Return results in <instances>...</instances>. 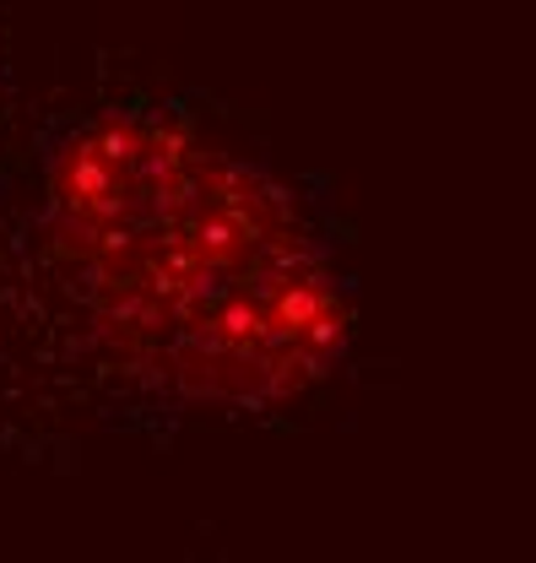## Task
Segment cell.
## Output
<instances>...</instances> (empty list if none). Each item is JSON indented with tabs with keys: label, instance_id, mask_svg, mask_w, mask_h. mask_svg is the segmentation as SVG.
Segmentation results:
<instances>
[{
	"label": "cell",
	"instance_id": "1",
	"mask_svg": "<svg viewBox=\"0 0 536 563\" xmlns=\"http://www.w3.org/2000/svg\"><path fill=\"white\" fill-rule=\"evenodd\" d=\"M28 277L61 347L168 407H276L347 347V303L293 196L174 109H109L44 157Z\"/></svg>",
	"mask_w": 536,
	"mask_h": 563
}]
</instances>
